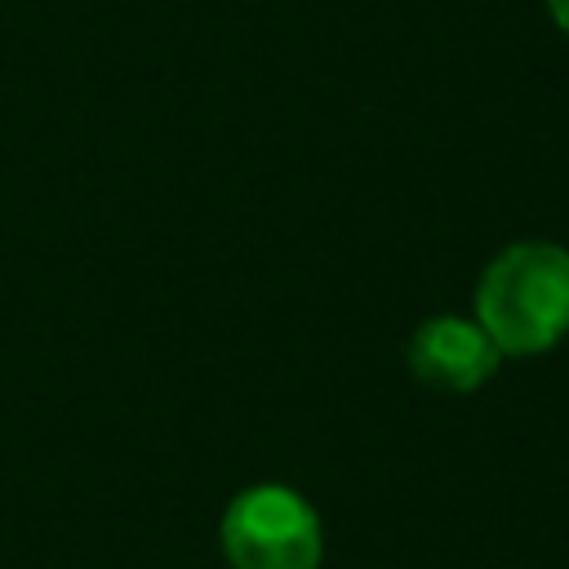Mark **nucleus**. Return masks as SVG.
I'll return each instance as SVG.
<instances>
[{"label": "nucleus", "mask_w": 569, "mask_h": 569, "mask_svg": "<svg viewBox=\"0 0 569 569\" xmlns=\"http://www.w3.org/2000/svg\"><path fill=\"white\" fill-rule=\"evenodd\" d=\"M476 325L502 356L551 351L569 333V249L551 240L507 244L476 284Z\"/></svg>", "instance_id": "f257e3e1"}, {"label": "nucleus", "mask_w": 569, "mask_h": 569, "mask_svg": "<svg viewBox=\"0 0 569 569\" xmlns=\"http://www.w3.org/2000/svg\"><path fill=\"white\" fill-rule=\"evenodd\" d=\"M231 569H320L325 533L316 507L289 485L240 489L218 525Z\"/></svg>", "instance_id": "f03ea898"}, {"label": "nucleus", "mask_w": 569, "mask_h": 569, "mask_svg": "<svg viewBox=\"0 0 569 569\" xmlns=\"http://www.w3.org/2000/svg\"><path fill=\"white\" fill-rule=\"evenodd\" d=\"M502 365L493 338L467 316H427L409 338V369L431 391L467 396L485 387Z\"/></svg>", "instance_id": "7ed1b4c3"}, {"label": "nucleus", "mask_w": 569, "mask_h": 569, "mask_svg": "<svg viewBox=\"0 0 569 569\" xmlns=\"http://www.w3.org/2000/svg\"><path fill=\"white\" fill-rule=\"evenodd\" d=\"M547 13H551V22L569 36V0H547Z\"/></svg>", "instance_id": "20e7f679"}]
</instances>
